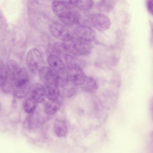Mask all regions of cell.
Listing matches in <instances>:
<instances>
[{
  "instance_id": "cell-1",
  "label": "cell",
  "mask_w": 153,
  "mask_h": 153,
  "mask_svg": "<svg viewBox=\"0 0 153 153\" xmlns=\"http://www.w3.org/2000/svg\"><path fill=\"white\" fill-rule=\"evenodd\" d=\"M63 41L68 52L76 56L89 55L92 50V46L90 42L77 37L70 36Z\"/></svg>"
},
{
  "instance_id": "cell-2",
  "label": "cell",
  "mask_w": 153,
  "mask_h": 153,
  "mask_svg": "<svg viewBox=\"0 0 153 153\" xmlns=\"http://www.w3.org/2000/svg\"><path fill=\"white\" fill-rule=\"evenodd\" d=\"M86 21L90 26L100 31L108 29L111 25L109 18L105 15L100 13H92L88 15Z\"/></svg>"
},
{
  "instance_id": "cell-3",
  "label": "cell",
  "mask_w": 153,
  "mask_h": 153,
  "mask_svg": "<svg viewBox=\"0 0 153 153\" xmlns=\"http://www.w3.org/2000/svg\"><path fill=\"white\" fill-rule=\"evenodd\" d=\"M19 67L18 63L13 60H10L7 62L5 68V77L2 87L3 91L9 93L14 87V74L15 71Z\"/></svg>"
},
{
  "instance_id": "cell-4",
  "label": "cell",
  "mask_w": 153,
  "mask_h": 153,
  "mask_svg": "<svg viewBox=\"0 0 153 153\" xmlns=\"http://www.w3.org/2000/svg\"><path fill=\"white\" fill-rule=\"evenodd\" d=\"M42 61V54L36 48H33L28 52L26 56V62L30 70L35 74L40 69Z\"/></svg>"
},
{
  "instance_id": "cell-5",
  "label": "cell",
  "mask_w": 153,
  "mask_h": 153,
  "mask_svg": "<svg viewBox=\"0 0 153 153\" xmlns=\"http://www.w3.org/2000/svg\"><path fill=\"white\" fill-rule=\"evenodd\" d=\"M67 72L71 82L76 85H82L87 76L81 68L77 63L67 65Z\"/></svg>"
},
{
  "instance_id": "cell-6",
  "label": "cell",
  "mask_w": 153,
  "mask_h": 153,
  "mask_svg": "<svg viewBox=\"0 0 153 153\" xmlns=\"http://www.w3.org/2000/svg\"><path fill=\"white\" fill-rule=\"evenodd\" d=\"M29 74L24 68L19 67L14 74L13 89H20L27 88L30 86Z\"/></svg>"
},
{
  "instance_id": "cell-7",
  "label": "cell",
  "mask_w": 153,
  "mask_h": 153,
  "mask_svg": "<svg viewBox=\"0 0 153 153\" xmlns=\"http://www.w3.org/2000/svg\"><path fill=\"white\" fill-rule=\"evenodd\" d=\"M77 37L83 41L90 42L94 41L96 37L95 31L91 27L84 25L77 26L75 30Z\"/></svg>"
},
{
  "instance_id": "cell-8",
  "label": "cell",
  "mask_w": 153,
  "mask_h": 153,
  "mask_svg": "<svg viewBox=\"0 0 153 153\" xmlns=\"http://www.w3.org/2000/svg\"><path fill=\"white\" fill-rule=\"evenodd\" d=\"M49 30L55 37L63 41L71 36L67 28L58 22L52 23L49 27Z\"/></svg>"
},
{
  "instance_id": "cell-9",
  "label": "cell",
  "mask_w": 153,
  "mask_h": 153,
  "mask_svg": "<svg viewBox=\"0 0 153 153\" xmlns=\"http://www.w3.org/2000/svg\"><path fill=\"white\" fill-rule=\"evenodd\" d=\"M38 72L39 78L45 86L56 84V74L50 67L48 66L42 67L39 70Z\"/></svg>"
},
{
  "instance_id": "cell-10",
  "label": "cell",
  "mask_w": 153,
  "mask_h": 153,
  "mask_svg": "<svg viewBox=\"0 0 153 153\" xmlns=\"http://www.w3.org/2000/svg\"><path fill=\"white\" fill-rule=\"evenodd\" d=\"M47 61L50 68L56 74L62 73L66 71L65 64L58 56L51 54L48 57Z\"/></svg>"
},
{
  "instance_id": "cell-11",
  "label": "cell",
  "mask_w": 153,
  "mask_h": 153,
  "mask_svg": "<svg viewBox=\"0 0 153 153\" xmlns=\"http://www.w3.org/2000/svg\"><path fill=\"white\" fill-rule=\"evenodd\" d=\"M65 25L73 26L78 24L80 21L79 14L76 12L69 10L59 17Z\"/></svg>"
},
{
  "instance_id": "cell-12",
  "label": "cell",
  "mask_w": 153,
  "mask_h": 153,
  "mask_svg": "<svg viewBox=\"0 0 153 153\" xmlns=\"http://www.w3.org/2000/svg\"><path fill=\"white\" fill-rule=\"evenodd\" d=\"M30 96L37 103H40L45 100L46 97L45 87L41 84L34 83L30 88Z\"/></svg>"
},
{
  "instance_id": "cell-13",
  "label": "cell",
  "mask_w": 153,
  "mask_h": 153,
  "mask_svg": "<svg viewBox=\"0 0 153 153\" xmlns=\"http://www.w3.org/2000/svg\"><path fill=\"white\" fill-rule=\"evenodd\" d=\"M53 128L56 135L59 137H63L66 135L68 128L66 122L63 120L56 119L53 123Z\"/></svg>"
},
{
  "instance_id": "cell-14",
  "label": "cell",
  "mask_w": 153,
  "mask_h": 153,
  "mask_svg": "<svg viewBox=\"0 0 153 153\" xmlns=\"http://www.w3.org/2000/svg\"><path fill=\"white\" fill-rule=\"evenodd\" d=\"M46 96L49 100L56 101L58 100L59 91L58 86L55 84L45 86Z\"/></svg>"
},
{
  "instance_id": "cell-15",
  "label": "cell",
  "mask_w": 153,
  "mask_h": 153,
  "mask_svg": "<svg viewBox=\"0 0 153 153\" xmlns=\"http://www.w3.org/2000/svg\"><path fill=\"white\" fill-rule=\"evenodd\" d=\"M41 121L38 116L34 113L30 114L26 118L25 126L30 129H34L38 128L41 124Z\"/></svg>"
},
{
  "instance_id": "cell-16",
  "label": "cell",
  "mask_w": 153,
  "mask_h": 153,
  "mask_svg": "<svg viewBox=\"0 0 153 153\" xmlns=\"http://www.w3.org/2000/svg\"><path fill=\"white\" fill-rule=\"evenodd\" d=\"M60 102L58 100L52 101L50 100L46 101L44 106V110L46 114L51 115L55 114L60 107Z\"/></svg>"
},
{
  "instance_id": "cell-17",
  "label": "cell",
  "mask_w": 153,
  "mask_h": 153,
  "mask_svg": "<svg viewBox=\"0 0 153 153\" xmlns=\"http://www.w3.org/2000/svg\"><path fill=\"white\" fill-rule=\"evenodd\" d=\"M51 7L53 12L58 17L70 9L66 7L62 1H53L51 3Z\"/></svg>"
},
{
  "instance_id": "cell-18",
  "label": "cell",
  "mask_w": 153,
  "mask_h": 153,
  "mask_svg": "<svg viewBox=\"0 0 153 153\" xmlns=\"http://www.w3.org/2000/svg\"><path fill=\"white\" fill-rule=\"evenodd\" d=\"M52 49L55 55L59 57L65 58L68 54L63 42L55 43L52 45Z\"/></svg>"
},
{
  "instance_id": "cell-19",
  "label": "cell",
  "mask_w": 153,
  "mask_h": 153,
  "mask_svg": "<svg viewBox=\"0 0 153 153\" xmlns=\"http://www.w3.org/2000/svg\"><path fill=\"white\" fill-rule=\"evenodd\" d=\"M115 4L114 1L101 0L97 3V7L100 11L108 13L113 9Z\"/></svg>"
},
{
  "instance_id": "cell-20",
  "label": "cell",
  "mask_w": 153,
  "mask_h": 153,
  "mask_svg": "<svg viewBox=\"0 0 153 153\" xmlns=\"http://www.w3.org/2000/svg\"><path fill=\"white\" fill-rule=\"evenodd\" d=\"M82 85L83 89L88 92L93 93L97 89L96 81L91 77H87L85 82Z\"/></svg>"
},
{
  "instance_id": "cell-21",
  "label": "cell",
  "mask_w": 153,
  "mask_h": 153,
  "mask_svg": "<svg viewBox=\"0 0 153 153\" xmlns=\"http://www.w3.org/2000/svg\"><path fill=\"white\" fill-rule=\"evenodd\" d=\"M69 79V78L67 71L62 73L56 74V84L58 86L64 87L68 84Z\"/></svg>"
},
{
  "instance_id": "cell-22",
  "label": "cell",
  "mask_w": 153,
  "mask_h": 153,
  "mask_svg": "<svg viewBox=\"0 0 153 153\" xmlns=\"http://www.w3.org/2000/svg\"><path fill=\"white\" fill-rule=\"evenodd\" d=\"M37 103L31 97H28L25 101L24 108L27 113L31 114L34 112L37 106Z\"/></svg>"
},
{
  "instance_id": "cell-23",
  "label": "cell",
  "mask_w": 153,
  "mask_h": 153,
  "mask_svg": "<svg viewBox=\"0 0 153 153\" xmlns=\"http://www.w3.org/2000/svg\"><path fill=\"white\" fill-rule=\"evenodd\" d=\"M94 4L92 0H77L76 7L83 10H87L91 9Z\"/></svg>"
},
{
  "instance_id": "cell-24",
  "label": "cell",
  "mask_w": 153,
  "mask_h": 153,
  "mask_svg": "<svg viewBox=\"0 0 153 153\" xmlns=\"http://www.w3.org/2000/svg\"><path fill=\"white\" fill-rule=\"evenodd\" d=\"M5 77V68L2 60L0 59V87L4 84Z\"/></svg>"
},
{
  "instance_id": "cell-25",
  "label": "cell",
  "mask_w": 153,
  "mask_h": 153,
  "mask_svg": "<svg viewBox=\"0 0 153 153\" xmlns=\"http://www.w3.org/2000/svg\"><path fill=\"white\" fill-rule=\"evenodd\" d=\"M66 7L71 9L76 7L77 0L62 1Z\"/></svg>"
},
{
  "instance_id": "cell-26",
  "label": "cell",
  "mask_w": 153,
  "mask_h": 153,
  "mask_svg": "<svg viewBox=\"0 0 153 153\" xmlns=\"http://www.w3.org/2000/svg\"><path fill=\"white\" fill-rule=\"evenodd\" d=\"M146 7L149 13L153 15V1L152 0H148L146 2Z\"/></svg>"
},
{
  "instance_id": "cell-27",
  "label": "cell",
  "mask_w": 153,
  "mask_h": 153,
  "mask_svg": "<svg viewBox=\"0 0 153 153\" xmlns=\"http://www.w3.org/2000/svg\"><path fill=\"white\" fill-rule=\"evenodd\" d=\"M75 92V89L74 88H71L67 92V97H72Z\"/></svg>"
},
{
  "instance_id": "cell-28",
  "label": "cell",
  "mask_w": 153,
  "mask_h": 153,
  "mask_svg": "<svg viewBox=\"0 0 153 153\" xmlns=\"http://www.w3.org/2000/svg\"><path fill=\"white\" fill-rule=\"evenodd\" d=\"M1 104H0V109H1Z\"/></svg>"
}]
</instances>
